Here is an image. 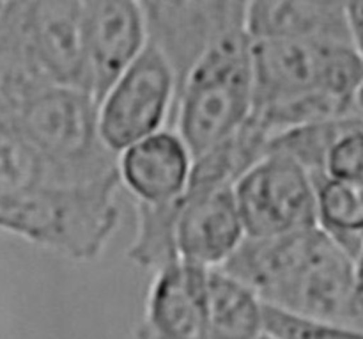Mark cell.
I'll return each instance as SVG.
<instances>
[{"label":"cell","instance_id":"cell-1","mask_svg":"<svg viewBox=\"0 0 363 339\" xmlns=\"http://www.w3.org/2000/svg\"><path fill=\"white\" fill-rule=\"evenodd\" d=\"M222 270L247 284L268 308L363 333L358 259L319 227L247 238Z\"/></svg>","mask_w":363,"mask_h":339},{"label":"cell","instance_id":"cell-2","mask_svg":"<svg viewBox=\"0 0 363 339\" xmlns=\"http://www.w3.org/2000/svg\"><path fill=\"white\" fill-rule=\"evenodd\" d=\"M119 185L46 187L0 194V231L85 263L105 252L119 226Z\"/></svg>","mask_w":363,"mask_h":339},{"label":"cell","instance_id":"cell-3","mask_svg":"<svg viewBox=\"0 0 363 339\" xmlns=\"http://www.w3.org/2000/svg\"><path fill=\"white\" fill-rule=\"evenodd\" d=\"M254 109L250 38L225 36L194 68L174 105L170 127L197 158L234 134Z\"/></svg>","mask_w":363,"mask_h":339},{"label":"cell","instance_id":"cell-4","mask_svg":"<svg viewBox=\"0 0 363 339\" xmlns=\"http://www.w3.org/2000/svg\"><path fill=\"white\" fill-rule=\"evenodd\" d=\"M13 121L55 167L64 187L121 185L117 155L99 137L98 103L89 92L52 85Z\"/></svg>","mask_w":363,"mask_h":339},{"label":"cell","instance_id":"cell-5","mask_svg":"<svg viewBox=\"0 0 363 339\" xmlns=\"http://www.w3.org/2000/svg\"><path fill=\"white\" fill-rule=\"evenodd\" d=\"M254 107L305 95L354 99L363 63L351 43L250 39Z\"/></svg>","mask_w":363,"mask_h":339},{"label":"cell","instance_id":"cell-6","mask_svg":"<svg viewBox=\"0 0 363 339\" xmlns=\"http://www.w3.org/2000/svg\"><path fill=\"white\" fill-rule=\"evenodd\" d=\"M147 45L176 80V98L194 68L225 36L245 28L243 0H142Z\"/></svg>","mask_w":363,"mask_h":339},{"label":"cell","instance_id":"cell-7","mask_svg":"<svg viewBox=\"0 0 363 339\" xmlns=\"http://www.w3.org/2000/svg\"><path fill=\"white\" fill-rule=\"evenodd\" d=\"M176 105V80L158 50L147 45L98 102V130L103 144L119 155L135 142L170 127Z\"/></svg>","mask_w":363,"mask_h":339},{"label":"cell","instance_id":"cell-8","mask_svg":"<svg viewBox=\"0 0 363 339\" xmlns=\"http://www.w3.org/2000/svg\"><path fill=\"white\" fill-rule=\"evenodd\" d=\"M233 188L247 238H273L318 227L312 178L287 156L268 153Z\"/></svg>","mask_w":363,"mask_h":339},{"label":"cell","instance_id":"cell-9","mask_svg":"<svg viewBox=\"0 0 363 339\" xmlns=\"http://www.w3.org/2000/svg\"><path fill=\"white\" fill-rule=\"evenodd\" d=\"M85 57L96 103L147 46L144 11L135 0H82Z\"/></svg>","mask_w":363,"mask_h":339},{"label":"cell","instance_id":"cell-10","mask_svg":"<svg viewBox=\"0 0 363 339\" xmlns=\"http://www.w3.org/2000/svg\"><path fill=\"white\" fill-rule=\"evenodd\" d=\"M247 240L233 187L184 190L176 227L179 262L204 270L222 269Z\"/></svg>","mask_w":363,"mask_h":339},{"label":"cell","instance_id":"cell-11","mask_svg":"<svg viewBox=\"0 0 363 339\" xmlns=\"http://www.w3.org/2000/svg\"><path fill=\"white\" fill-rule=\"evenodd\" d=\"M140 339H209L208 270L177 262L155 274Z\"/></svg>","mask_w":363,"mask_h":339},{"label":"cell","instance_id":"cell-12","mask_svg":"<svg viewBox=\"0 0 363 339\" xmlns=\"http://www.w3.org/2000/svg\"><path fill=\"white\" fill-rule=\"evenodd\" d=\"M27 27L35 55L52 84L91 95L82 0L27 2Z\"/></svg>","mask_w":363,"mask_h":339},{"label":"cell","instance_id":"cell-13","mask_svg":"<svg viewBox=\"0 0 363 339\" xmlns=\"http://www.w3.org/2000/svg\"><path fill=\"white\" fill-rule=\"evenodd\" d=\"M194 156L172 130L156 131L117 155L119 183L137 205H165L184 194Z\"/></svg>","mask_w":363,"mask_h":339},{"label":"cell","instance_id":"cell-14","mask_svg":"<svg viewBox=\"0 0 363 339\" xmlns=\"http://www.w3.org/2000/svg\"><path fill=\"white\" fill-rule=\"evenodd\" d=\"M245 32L250 39L351 43L346 2L337 0H254Z\"/></svg>","mask_w":363,"mask_h":339},{"label":"cell","instance_id":"cell-15","mask_svg":"<svg viewBox=\"0 0 363 339\" xmlns=\"http://www.w3.org/2000/svg\"><path fill=\"white\" fill-rule=\"evenodd\" d=\"M52 80L39 63L27 27V2L0 43V116L16 117Z\"/></svg>","mask_w":363,"mask_h":339},{"label":"cell","instance_id":"cell-16","mask_svg":"<svg viewBox=\"0 0 363 339\" xmlns=\"http://www.w3.org/2000/svg\"><path fill=\"white\" fill-rule=\"evenodd\" d=\"M209 339H254L264 333V302L222 269L208 270Z\"/></svg>","mask_w":363,"mask_h":339},{"label":"cell","instance_id":"cell-17","mask_svg":"<svg viewBox=\"0 0 363 339\" xmlns=\"http://www.w3.org/2000/svg\"><path fill=\"white\" fill-rule=\"evenodd\" d=\"M318 227L360 259L363 249V183L330 178L312 180Z\"/></svg>","mask_w":363,"mask_h":339},{"label":"cell","instance_id":"cell-18","mask_svg":"<svg viewBox=\"0 0 363 339\" xmlns=\"http://www.w3.org/2000/svg\"><path fill=\"white\" fill-rule=\"evenodd\" d=\"M64 187L55 167L13 119L0 116V194Z\"/></svg>","mask_w":363,"mask_h":339},{"label":"cell","instance_id":"cell-19","mask_svg":"<svg viewBox=\"0 0 363 339\" xmlns=\"http://www.w3.org/2000/svg\"><path fill=\"white\" fill-rule=\"evenodd\" d=\"M179 210L181 198L165 205H137V231L126 251L131 263L156 274L179 262L176 247Z\"/></svg>","mask_w":363,"mask_h":339},{"label":"cell","instance_id":"cell-20","mask_svg":"<svg viewBox=\"0 0 363 339\" xmlns=\"http://www.w3.org/2000/svg\"><path fill=\"white\" fill-rule=\"evenodd\" d=\"M318 178L363 183V121L351 117L328 148ZM315 180V178H312Z\"/></svg>","mask_w":363,"mask_h":339},{"label":"cell","instance_id":"cell-21","mask_svg":"<svg viewBox=\"0 0 363 339\" xmlns=\"http://www.w3.org/2000/svg\"><path fill=\"white\" fill-rule=\"evenodd\" d=\"M264 330L280 339H363L362 330L311 322L264 306Z\"/></svg>","mask_w":363,"mask_h":339},{"label":"cell","instance_id":"cell-22","mask_svg":"<svg viewBox=\"0 0 363 339\" xmlns=\"http://www.w3.org/2000/svg\"><path fill=\"white\" fill-rule=\"evenodd\" d=\"M347 25H350L351 45L363 63V0L346 2Z\"/></svg>","mask_w":363,"mask_h":339},{"label":"cell","instance_id":"cell-23","mask_svg":"<svg viewBox=\"0 0 363 339\" xmlns=\"http://www.w3.org/2000/svg\"><path fill=\"white\" fill-rule=\"evenodd\" d=\"M21 7H23V2H16V0L0 2V43L6 38L7 32L13 28V25L16 23L18 16L21 13Z\"/></svg>","mask_w":363,"mask_h":339},{"label":"cell","instance_id":"cell-24","mask_svg":"<svg viewBox=\"0 0 363 339\" xmlns=\"http://www.w3.org/2000/svg\"><path fill=\"white\" fill-rule=\"evenodd\" d=\"M354 110H357V116L363 121V82L354 95Z\"/></svg>","mask_w":363,"mask_h":339},{"label":"cell","instance_id":"cell-25","mask_svg":"<svg viewBox=\"0 0 363 339\" xmlns=\"http://www.w3.org/2000/svg\"><path fill=\"white\" fill-rule=\"evenodd\" d=\"M254 339H280V338L275 336V334L268 333V330H264V333H261L257 338H254Z\"/></svg>","mask_w":363,"mask_h":339},{"label":"cell","instance_id":"cell-26","mask_svg":"<svg viewBox=\"0 0 363 339\" xmlns=\"http://www.w3.org/2000/svg\"><path fill=\"white\" fill-rule=\"evenodd\" d=\"M360 259L363 262V249H362V256H360Z\"/></svg>","mask_w":363,"mask_h":339}]
</instances>
